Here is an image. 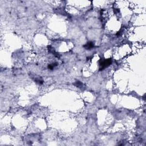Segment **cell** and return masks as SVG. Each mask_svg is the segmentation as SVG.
I'll return each mask as SVG.
<instances>
[{"instance_id": "obj_1", "label": "cell", "mask_w": 146, "mask_h": 146, "mask_svg": "<svg viewBox=\"0 0 146 146\" xmlns=\"http://www.w3.org/2000/svg\"><path fill=\"white\" fill-rule=\"evenodd\" d=\"M111 63V60L110 59H104L100 61V70L105 69Z\"/></svg>"}, {"instance_id": "obj_2", "label": "cell", "mask_w": 146, "mask_h": 146, "mask_svg": "<svg viewBox=\"0 0 146 146\" xmlns=\"http://www.w3.org/2000/svg\"><path fill=\"white\" fill-rule=\"evenodd\" d=\"M94 46V45L93 42H88L87 44H86L85 46H84V47H85V49H88V50L93 49Z\"/></svg>"}]
</instances>
